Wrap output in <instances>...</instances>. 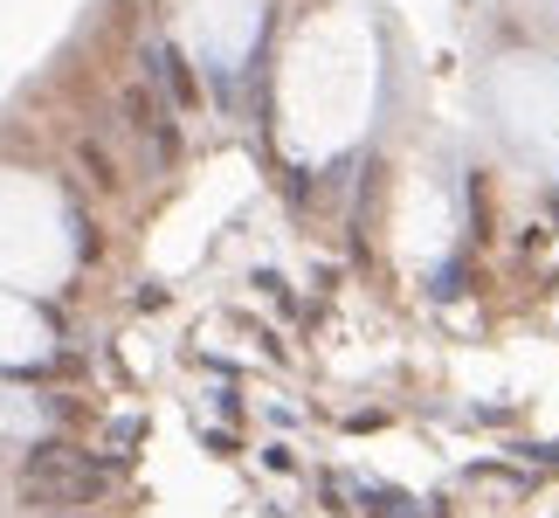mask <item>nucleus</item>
I'll return each mask as SVG.
<instances>
[{"instance_id":"1","label":"nucleus","mask_w":559,"mask_h":518,"mask_svg":"<svg viewBox=\"0 0 559 518\" xmlns=\"http://www.w3.org/2000/svg\"><path fill=\"white\" fill-rule=\"evenodd\" d=\"M21 505H35V511H62V505H91L97 491H104V470L91 457H76V449H35L28 463H21Z\"/></svg>"},{"instance_id":"2","label":"nucleus","mask_w":559,"mask_h":518,"mask_svg":"<svg viewBox=\"0 0 559 518\" xmlns=\"http://www.w3.org/2000/svg\"><path fill=\"white\" fill-rule=\"evenodd\" d=\"M124 125H132V139L145 145V160L153 166H174V153H180V132H174V118H166V104L145 91V83H132L124 91Z\"/></svg>"},{"instance_id":"3","label":"nucleus","mask_w":559,"mask_h":518,"mask_svg":"<svg viewBox=\"0 0 559 518\" xmlns=\"http://www.w3.org/2000/svg\"><path fill=\"white\" fill-rule=\"evenodd\" d=\"M76 166H83V180H91L97 193H118V187H124V173H118V160L104 153L97 139H83V145H76Z\"/></svg>"}]
</instances>
